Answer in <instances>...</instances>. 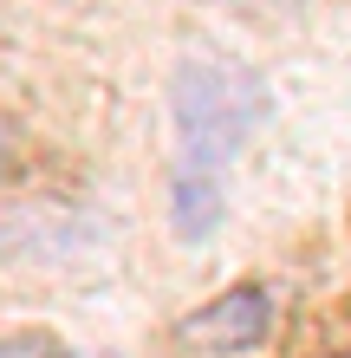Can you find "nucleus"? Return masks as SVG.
I'll list each match as a JSON object with an SVG mask.
<instances>
[{
  "label": "nucleus",
  "mask_w": 351,
  "mask_h": 358,
  "mask_svg": "<svg viewBox=\"0 0 351 358\" xmlns=\"http://www.w3.org/2000/svg\"><path fill=\"white\" fill-rule=\"evenodd\" d=\"M0 358H78L72 345H59V339H0Z\"/></svg>",
  "instance_id": "obj_3"
},
{
  "label": "nucleus",
  "mask_w": 351,
  "mask_h": 358,
  "mask_svg": "<svg viewBox=\"0 0 351 358\" xmlns=\"http://www.w3.org/2000/svg\"><path fill=\"white\" fill-rule=\"evenodd\" d=\"M170 117L182 137V163L170 182V222L176 235L202 248L228 215V157L267 117V92L254 72L221 59H182L170 78Z\"/></svg>",
  "instance_id": "obj_1"
},
{
  "label": "nucleus",
  "mask_w": 351,
  "mask_h": 358,
  "mask_svg": "<svg viewBox=\"0 0 351 358\" xmlns=\"http://www.w3.org/2000/svg\"><path fill=\"white\" fill-rule=\"evenodd\" d=\"M7 170H13V131L0 124V176H7Z\"/></svg>",
  "instance_id": "obj_4"
},
{
  "label": "nucleus",
  "mask_w": 351,
  "mask_h": 358,
  "mask_svg": "<svg viewBox=\"0 0 351 358\" xmlns=\"http://www.w3.org/2000/svg\"><path fill=\"white\" fill-rule=\"evenodd\" d=\"M267 332H274V300H267L260 287H234V293H221V300L195 306L189 320H176V345L228 358V352L267 345Z\"/></svg>",
  "instance_id": "obj_2"
}]
</instances>
